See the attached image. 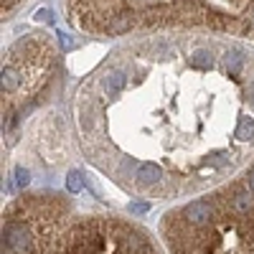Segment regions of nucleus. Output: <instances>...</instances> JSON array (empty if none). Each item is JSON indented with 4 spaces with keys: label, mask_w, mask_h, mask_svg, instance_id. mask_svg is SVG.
<instances>
[{
    "label": "nucleus",
    "mask_w": 254,
    "mask_h": 254,
    "mask_svg": "<svg viewBox=\"0 0 254 254\" xmlns=\"http://www.w3.org/2000/svg\"><path fill=\"white\" fill-rule=\"evenodd\" d=\"M74 107L94 165L140 193H176L254 147V56L196 31L140 38L81 84Z\"/></svg>",
    "instance_id": "1"
},
{
    "label": "nucleus",
    "mask_w": 254,
    "mask_h": 254,
    "mask_svg": "<svg viewBox=\"0 0 254 254\" xmlns=\"http://www.w3.org/2000/svg\"><path fill=\"white\" fill-rule=\"evenodd\" d=\"M64 8L89 36L196 31L254 41V0H64Z\"/></svg>",
    "instance_id": "2"
},
{
    "label": "nucleus",
    "mask_w": 254,
    "mask_h": 254,
    "mask_svg": "<svg viewBox=\"0 0 254 254\" xmlns=\"http://www.w3.org/2000/svg\"><path fill=\"white\" fill-rule=\"evenodd\" d=\"M59 54L51 36L28 33L18 38L3 56V132L44 102L56 79Z\"/></svg>",
    "instance_id": "3"
},
{
    "label": "nucleus",
    "mask_w": 254,
    "mask_h": 254,
    "mask_svg": "<svg viewBox=\"0 0 254 254\" xmlns=\"http://www.w3.org/2000/svg\"><path fill=\"white\" fill-rule=\"evenodd\" d=\"M178 214L183 216V221H188L190 226L196 229H208L211 224L216 221V211L208 201H190L188 206H183Z\"/></svg>",
    "instance_id": "4"
},
{
    "label": "nucleus",
    "mask_w": 254,
    "mask_h": 254,
    "mask_svg": "<svg viewBox=\"0 0 254 254\" xmlns=\"http://www.w3.org/2000/svg\"><path fill=\"white\" fill-rule=\"evenodd\" d=\"M66 188L71 190V193H79V190L84 188V181H81V173L79 171H71L69 178H66Z\"/></svg>",
    "instance_id": "5"
},
{
    "label": "nucleus",
    "mask_w": 254,
    "mask_h": 254,
    "mask_svg": "<svg viewBox=\"0 0 254 254\" xmlns=\"http://www.w3.org/2000/svg\"><path fill=\"white\" fill-rule=\"evenodd\" d=\"M20 3H23V0H0V10H3V18H5V15H10Z\"/></svg>",
    "instance_id": "6"
},
{
    "label": "nucleus",
    "mask_w": 254,
    "mask_h": 254,
    "mask_svg": "<svg viewBox=\"0 0 254 254\" xmlns=\"http://www.w3.org/2000/svg\"><path fill=\"white\" fill-rule=\"evenodd\" d=\"M147 208H150V206H147L145 201H142V203H132V211H135V214H145Z\"/></svg>",
    "instance_id": "7"
}]
</instances>
